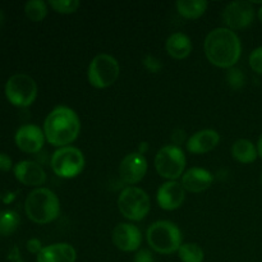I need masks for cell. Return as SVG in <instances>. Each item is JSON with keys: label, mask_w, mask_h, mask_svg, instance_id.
Here are the masks:
<instances>
[{"label": "cell", "mask_w": 262, "mask_h": 262, "mask_svg": "<svg viewBox=\"0 0 262 262\" xmlns=\"http://www.w3.org/2000/svg\"><path fill=\"white\" fill-rule=\"evenodd\" d=\"M204 50L210 63L219 68L230 69L239 60L242 43L234 31L220 27L206 36Z\"/></svg>", "instance_id": "cell-1"}, {"label": "cell", "mask_w": 262, "mask_h": 262, "mask_svg": "<svg viewBox=\"0 0 262 262\" xmlns=\"http://www.w3.org/2000/svg\"><path fill=\"white\" fill-rule=\"evenodd\" d=\"M81 122L73 109L58 106L51 110L43 122V133L49 143L56 147H66L77 140Z\"/></svg>", "instance_id": "cell-2"}, {"label": "cell", "mask_w": 262, "mask_h": 262, "mask_svg": "<svg viewBox=\"0 0 262 262\" xmlns=\"http://www.w3.org/2000/svg\"><path fill=\"white\" fill-rule=\"evenodd\" d=\"M26 215L36 224H49L60 214L59 199L51 189L36 188L27 196L25 202Z\"/></svg>", "instance_id": "cell-3"}, {"label": "cell", "mask_w": 262, "mask_h": 262, "mask_svg": "<svg viewBox=\"0 0 262 262\" xmlns=\"http://www.w3.org/2000/svg\"><path fill=\"white\" fill-rule=\"evenodd\" d=\"M146 237L150 247L161 255H171L178 252L182 246L181 229L174 223L168 220H159L150 225Z\"/></svg>", "instance_id": "cell-4"}, {"label": "cell", "mask_w": 262, "mask_h": 262, "mask_svg": "<svg viewBox=\"0 0 262 262\" xmlns=\"http://www.w3.org/2000/svg\"><path fill=\"white\" fill-rule=\"evenodd\" d=\"M4 91L10 104L17 107H27L37 97V84L28 74L17 73L8 79Z\"/></svg>", "instance_id": "cell-5"}, {"label": "cell", "mask_w": 262, "mask_h": 262, "mask_svg": "<svg viewBox=\"0 0 262 262\" xmlns=\"http://www.w3.org/2000/svg\"><path fill=\"white\" fill-rule=\"evenodd\" d=\"M150 197L138 187H127L118 197V209L122 215L132 222L145 219L150 212Z\"/></svg>", "instance_id": "cell-6"}, {"label": "cell", "mask_w": 262, "mask_h": 262, "mask_svg": "<svg viewBox=\"0 0 262 262\" xmlns=\"http://www.w3.org/2000/svg\"><path fill=\"white\" fill-rule=\"evenodd\" d=\"M119 72V63L114 56L109 54H99L90 63L87 78L96 89H107L117 81Z\"/></svg>", "instance_id": "cell-7"}, {"label": "cell", "mask_w": 262, "mask_h": 262, "mask_svg": "<svg viewBox=\"0 0 262 262\" xmlns=\"http://www.w3.org/2000/svg\"><path fill=\"white\" fill-rule=\"evenodd\" d=\"M50 165L54 173L60 178H74L83 170L84 156L79 148L66 146L53 154Z\"/></svg>", "instance_id": "cell-8"}, {"label": "cell", "mask_w": 262, "mask_h": 262, "mask_svg": "<svg viewBox=\"0 0 262 262\" xmlns=\"http://www.w3.org/2000/svg\"><path fill=\"white\" fill-rule=\"evenodd\" d=\"M155 168L159 176L169 181H176L183 176L186 169V156L179 146L168 145L158 151Z\"/></svg>", "instance_id": "cell-9"}, {"label": "cell", "mask_w": 262, "mask_h": 262, "mask_svg": "<svg viewBox=\"0 0 262 262\" xmlns=\"http://www.w3.org/2000/svg\"><path fill=\"white\" fill-rule=\"evenodd\" d=\"M255 19V8L250 2H233L225 7L223 20L229 30H245Z\"/></svg>", "instance_id": "cell-10"}, {"label": "cell", "mask_w": 262, "mask_h": 262, "mask_svg": "<svg viewBox=\"0 0 262 262\" xmlns=\"http://www.w3.org/2000/svg\"><path fill=\"white\" fill-rule=\"evenodd\" d=\"M14 141L17 147L26 154H36L45 143V133L35 124H25L15 132Z\"/></svg>", "instance_id": "cell-11"}, {"label": "cell", "mask_w": 262, "mask_h": 262, "mask_svg": "<svg viewBox=\"0 0 262 262\" xmlns=\"http://www.w3.org/2000/svg\"><path fill=\"white\" fill-rule=\"evenodd\" d=\"M147 171V160L140 152L128 154L119 166V176L127 184H135L142 181Z\"/></svg>", "instance_id": "cell-12"}, {"label": "cell", "mask_w": 262, "mask_h": 262, "mask_svg": "<svg viewBox=\"0 0 262 262\" xmlns=\"http://www.w3.org/2000/svg\"><path fill=\"white\" fill-rule=\"evenodd\" d=\"M113 243L123 252H133L138 250L142 242V234L136 225L122 223L114 228L112 234Z\"/></svg>", "instance_id": "cell-13"}, {"label": "cell", "mask_w": 262, "mask_h": 262, "mask_svg": "<svg viewBox=\"0 0 262 262\" xmlns=\"http://www.w3.org/2000/svg\"><path fill=\"white\" fill-rule=\"evenodd\" d=\"M14 177L19 183L28 187H38L46 182V173L42 166L36 161L22 160L13 168Z\"/></svg>", "instance_id": "cell-14"}, {"label": "cell", "mask_w": 262, "mask_h": 262, "mask_svg": "<svg viewBox=\"0 0 262 262\" xmlns=\"http://www.w3.org/2000/svg\"><path fill=\"white\" fill-rule=\"evenodd\" d=\"M184 197H186L184 188L177 181H169L161 184L158 194H156L159 206L166 211H173V210L181 207L184 201Z\"/></svg>", "instance_id": "cell-15"}, {"label": "cell", "mask_w": 262, "mask_h": 262, "mask_svg": "<svg viewBox=\"0 0 262 262\" xmlns=\"http://www.w3.org/2000/svg\"><path fill=\"white\" fill-rule=\"evenodd\" d=\"M214 177L204 168H191L182 176V187L184 191L192 193H200L209 188L212 184Z\"/></svg>", "instance_id": "cell-16"}, {"label": "cell", "mask_w": 262, "mask_h": 262, "mask_svg": "<svg viewBox=\"0 0 262 262\" xmlns=\"http://www.w3.org/2000/svg\"><path fill=\"white\" fill-rule=\"evenodd\" d=\"M220 142V136L214 129H202L194 133L187 141V150L191 154L201 155L214 150Z\"/></svg>", "instance_id": "cell-17"}, {"label": "cell", "mask_w": 262, "mask_h": 262, "mask_svg": "<svg viewBox=\"0 0 262 262\" xmlns=\"http://www.w3.org/2000/svg\"><path fill=\"white\" fill-rule=\"evenodd\" d=\"M77 253L69 243H54L46 246L37 255L36 262H76Z\"/></svg>", "instance_id": "cell-18"}, {"label": "cell", "mask_w": 262, "mask_h": 262, "mask_svg": "<svg viewBox=\"0 0 262 262\" xmlns=\"http://www.w3.org/2000/svg\"><path fill=\"white\" fill-rule=\"evenodd\" d=\"M166 51L169 55L177 60L187 58L192 51V42L191 38L182 32H176L169 36L166 40Z\"/></svg>", "instance_id": "cell-19"}, {"label": "cell", "mask_w": 262, "mask_h": 262, "mask_svg": "<svg viewBox=\"0 0 262 262\" xmlns=\"http://www.w3.org/2000/svg\"><path fill=\"white\" fill-rule=\"evenodd\" d=\"M232 155L237 161L242 164H251L257 159V146L253 145L252 141L241 138L232 146Z\"/></svg>", "instance_id": "cell-20"}, {"label": "cell", "mask_w": 262, "mask_h": 262, "mask_svg": "<svg viewBox=\"0 0 262 262\" xmlns=\"http://www.w3.org/2000/svg\"><path fill=\"white\" fill-rule=\"evenodd\" d=\"M176 5L182 17L187 19H196L206 12L209 4L205 0H179Z\"/></svg>", "instance_id": "cell-21"}, {"label": "cell", "mask_w": 262, "mask_h": 262, "mask_svg": "<svg viewBox=\"0 0 262 262\" xmlns=\"http://www.w3.org/2000/svg\"><path fill=\"white\" fill-rule=\"evenodd\" d=\"M19 215L13 210H3L0 211V235L9 237L19 227Z\"/></svg>", "instance_id": "cell-22"}, {"label": "cell", "mask_w": 262, "mask_h": 262, "mask_svg": "<svg viewBox=\"0 0 262 262\" xmlns=\"http://www.w3.org/2000/svg\"><path fill=\"white\" fill-rule=\"evenodd\" d=\"M182 262H204V250L196 243H183L178 250Z\"/></svg>", "instance_id": "cell-23"}, {"label": "cell", "mask_w": 262, "mask_h": 262, "mask_svg": "<svg viewBox=\"0 0 262 262\" xmlns=\"http://www.w3.org/2000/svg\"><path fill=\"white\" fill-rule=\"evenodd\" d=\"M25 13L32 22H41L48 15V4L42 0H31L25 4Z\"/></svg>", "instance_id": "cell-24"}, {"label": "cell", "mask_w": 262, "mask_h": 262, "mask_svg": "<svg viewBox=\"0 0 262 262\" xmlns=\"http://www.w3.org/2000/svg\"><path fill=\"white\" fill-rule=\"evenodd\" d=\"M49 4L55 12L61 13V14H71L81 7V3L78 0H50Z\"/></svg>", "instance_id": "cell-25"}, {"label": "cell", "mask_w": 262, "mask_h": 262, "mask_svg": "<svg viewBox=\"0 0 262 262\" xmlns=\"http://www.w3.org/2000/svg\"><path fill=\"white\" fill-rule=\"evenodd\" d=\"M227 82L233 90H241L246 84V76L239 68H233L228 69L227 72Z\"/></svg>", "instance_id": "cell-26"}, {"label": "cell", "mask_w": 262, "mask_h": 262, "mask_svg": "<svg viewBox=\"0 0 262 262\" xmlns=\"http://www.w3.org/2000/svg\"><path fill=\"white\" fill-rule=\"evenodd\" d=\"M248 61H250V67L252 68V71H255L258 74H262V46L255 49L251 53Z\"/></svg>", "instance_id": "cell-27"}, {"label": "cell", "mask_w": 262, "mask_h": 262, "mask_svg": "<svg viewBox=\"0 0 262 262\" xmlns=\"http://www.w3.org/2000/svg\"><path fill=\"white\" fill-rule=\"evenodd\" d=\"M142 64L145 66V68L147 69L148 72H151V73H158V72H160L161 68H163V64H161L160 59L156 58L155 55H151V54H148V55H146L145 58L142 59Z\"/></svg>", "instance_id": "cell-28"}, {"label": "cell", "mask_w": 262, "mask_h": 262, "mask_svg": "<svg viewBox=\"0 0 262 262\" xmlns=\"http://www.w3.org/2000/svg\"><path fill=\"white\" fill-rule=\"evenodd\" d=\"M26 247H27V251L30 253H33V255H38L42 250V245H41V241L37 239V238H31V239L27 241L26 243Z\"/></svg>", "instance_id": "cell-29"}, {"label": "cell", "mask_w": 262, "mask_h": 262, "mask_svg": "<svg viewBox=\"0 0 262 262\" xmlns=\"http://www.w3.org/2000/svg\"><path fill=\"white\" fill-rule=\"evenodd\" d=\"M135 262H154L152 253L148 250H140L136 253Z\"/></svg>", "instance_id": "cell-30"}, {"label": "cell", "mask_w": 262, "mask_h": 262, "mask_svg": "<svg viewBox=\"0 0 262 262\" xmlns=\"http://www.w3.org/2000/svg\"><path fill=\"white\" fill-rule=\"evenodd\" d=\"M13 166V161L7 154L0 152V171H9Z\"/></svg>", "instance_id": "cell-31"}, {"label": "cell", "mask_w": 262, "mask_h": 262, "mask_svg": "<svg viewBox=\"0 0 262 262\" xmlns=\"http://www.w3.org/2000/svg\"><path fill=\"white\" fill-rule=\"evenodd\" d=\"M171 141L176 143V146L182 145L186 141V132L183 129H181V128L174 129L173 133H171Z\"/></svg>", "instance_id": "cell-32"}, {"label": "cell", "mask_w": 262, "mask_h": 262, "mask_svg": "<svg viewBox=\"0 0 262 262\" xmlns=\"http://www.w3.org/2000/svg\"><path fill=\"white\" fill-rule=\"evenodd\" d=\"M8 260L10 262H23L22 256H20L19 252V248H18L17 246H14V247L9 251V253H8Z\"/></svg>", "instance_id": "cell-33"}, {"label": "cell", "mask_w": 262, "mask_h": 262, "mask_svg": "<svg viewBox=\"0 0 262 262\" xmlns=\"http://www.w3.org/2000/svg\"><path fill=\"white\" fill-rule=\"evenodd\" d=\"M15 196H17V194L14 193V192H8V193H5L4 196H3V202H4V204H10V202H13L14 201V199H15Z\"/></svg>", "instance_id": "cell-34"}, {"label": "cell", "mask_w": 262, "mask_h": 262, "mask_svg": "<svg viewBox=\"0 0 262 262\" xmlns=\"http://www.w3.org/2000/svg\"><path fill=\"white\" fill-rule=\"evenodd\" d=\"M148 150V143L147 142H141L140 146H138V151L137 152H140L141 155H143V154H146V151Z\"/></svg>", "instance_id": "cell-35"}, {"label": "cell", "mask_w": 262, "mask_h": 262, "mask_svg": "<svg viewBox=\"0 0 262 262\" xmlns=\"http://www.w3.org/2000/svg\"><path fill=\"white\" fill-rule=\"evenodd\" d=\"M257 152H258V156L262 159V135L260 136V138H258L257 141Z\"/></svg>", "instance_id": "cell-36"}, {"label": "cell", "mask_w": 262, "mask_h": 262, "mask_svg": "<svg viewBox=\"0 0 262 262\" xmlns=\"http://www.w3.org/2000/svg\"><path fill=\"white\" fill-rule=\"evenodd\" d=\"M3 23H4V13H3V10L0 9V28H2Z\"/></svg>", "instance_id": "cell-37"}, {"label": "cell", "mask_w": 262, "mask_h": 262, "mask_svg": "<svg viewBox=\"0 0 262 262\" xmlns=\"http://www.w3.org/2000/svg\"><path fill=\"white\" fill-rule=\"evenodd\" d=\"M257 15H258V19H260V22L262 23V7L260 8V9H258V13H257Z\"/></svg>", "instance_id": "cell-38"}, {"label": "cell", "mask_w": 262, "mask_h": 262, "mask_svg": "<svg viewBox=\"0 0 262 262\" xmlns=\"http://www.w3.org/2000/svg\"><path fill=\"white\" fill-rule=\"evenodd\" d=\"M261 184H262V174H261Z\"/></svg>", "instance_id": "cell-39"}, {"label": "cell", "mask_w": 262, "mask_h": 262, "mask_svg": "<svg viewBox=\"0 0 262 262\" xmlns=\"http://www.w3.org/2000/svg\"><path fill=\"white\" fill-rule=\"evenodd\" d=\"M0 199H3V197H2V196H0Z\"/></svg>", "instance_id": "cell-40"}]
</instances>
